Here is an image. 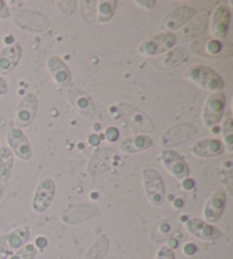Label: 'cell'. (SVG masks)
<instances>
[{"mask_svg":"<svg viewBox=\"0 0 233 259\" xmlns=\"http://www.w3.org/2000/svg\"><path fill=\"white\" fill-rule=\"evenodd\" d=\"M30 239V229L21 227L10 233L0 235V254H8L24 247Z\"/></svg>","mask_w":233,"mask_h":259,"instance_id":"cell-9","label":"cell"},{"mask_svg":"<svg viewBox=\"0 0 233 259\" xmlns=\"http://www.w3.org/2000/svg\"><path fill=\"white\" fill-rule=\"evenodd\" d=\"M38 112V98L32 93L22 98L16 113V123L20 127H28L34 121Z\"/></svg>","mask_w":233,"mask_h":259,"instance_id":"cell-13","label":"cell"},{"mask_svg":"<svg viewBox=\"0 0 233 259\" xmlns=\"http://www.w3.org/2000/svg\"><path fill=\"white\" fill-rule=\"evenodd\" d=\"M7 142L10 149L17 158L22 160H29L32 157L33 150L28 137L19 128H12L7 134Z\"/></svg>","mask_w":233,"mask_h":259,"instance_id":"cell-12","label":"cell"},{"mask_svg":"<svg viewBox=\"0 0 233 259\" xmlns=\"http://www.w3.org/2000/svg\"><path fill=\"white\" fill-rule=\"evenodd\" d=\"M38 256V250L37 247L34 244L28 243L25 244L24 247H22L21 249L17 250L15 254L10 259H35Z\"/></svg>","mask_w":233,"mask_h":259,"instance_id":"cell-30","label":"cell"},{"mask_svg":"<svg viewBox=\"0 0 233 259\" xmlns=\"http://www.w3.org/2000/svg\"><path fill=\"white\" fill-rule=\"evenodd\" d=\"M56 194V184L51 178H44L40 183L33 198V209L37 212H44L50 207Z\"/></svg>","mask_w":233,"mask_h":259,"instance_id":"cell-11","label":"cell"},{"mask_svg":"<svg viewBox=\"0 0 233 259\" xmlns=\"http://www.w3.org/2000/svg\"><path fill=\"white\" fill-rule=\"evenodd\" d=\"M188 60V51L185 47H179L168 52L163 57L156 61V66L159 70L169 71L179 68Z\"/></svg>","mask_w":233,"mask_h":259,"instance_id":"cell-21","label":"cell"},{"mask_svg":"<svg viewBox=\"0 0 233 259\" xmlns=\"http://www.w3.org/2000/svg\"><path fill=\"white\" fill-rule=\"evenodd\" d=\"M195 49V53H198L204 56H209V57H218L221 56L223 53H225V45H224L221 40L218 39H213V38H206L198 40V41H195L192 44L191 47Z\"/></svg>","mask_w":233,"mask_h":259,"instance_id":"cell-23","label":"cell"},{"mask_svg":"<svg viewBox=\"0 0 233 259\" xmlns=\"http://www.w3.org/2000/svg\"><path fill=\"white\" fill-rule=\"evenodd\" d=\"M224 109H225V95H224V93L218 92L210 95L203 111V121L205 126H216L223 117Z\"/></svg>","mask_w":233,"mask_h":259,"instance_id":"cell-8","label":"cell"},{"mask_svg":"<svg viewBox=\"0 0 233 259\" xmlns=\"http://www.w3.org/2000/svg\"><path fill=\"white\" fill-rule=\"evenodd\" d=\"M206 29H207V16H199L191 21L185 29L181 31V38L183 41L187 40H191L199 34L204 33Z\"/></svg>","mask_w":233,"mask_h":259,"instance_id":"cell-26","label":"cell"},{"mask_svg":"<svg viewBox=\"0 0 233 259\" xmlns=\"http://www.w3.org/2000/svg\"><path fill=\"white\" fill-rule=\"evenodd\" d=\"M156 259H176V253L168 247H162L157 252Z\"/></svg>","mask_w":233,"mask_h":259,"instance_id":"cell-32","label":"cell"},{"mask_svg":"<svg viewBox=\"0 0 233 259\" xmlns=\"http://www.w3.org/2000/svg\"><path fill=\"white\" fill-rule=\"evenodd\" d=\"M48 70L53 80L61 86H67L71 81V71L64 61L58 56H52L48 61Z\"/></svg>","mask_w":233,"mask_h":259,"instance_id":"cell-22","label":"cell"},{"mask_svg":"<svg viewBox=\"0 0 233 259\" xmlns=\"http://www.w3.org/2000/svg\"><path fill=\"white\" fill-rule=\"evenodd\" d=\"M196 15V11L190 6H179L168 13L167 16L163 21V28L168 31L178 30L179 28L185 25L188 22L194 19Z\"/></svg>","mask_w":233,"mask_h":259,"instance_id":"cell-15","label":"cell"},{"mask_svg":"<svg viewBox=\"0 0 233 259\" xmlns=\"http://www.w3.org/2000/svg\"><path fill=\"white\" fill-rule=\"evenodd\" d=\"M142 175L146 194L150 204L160 207L165 200V184L162 176L157 170L151 168L143 169Z\"/></svg>","mask_w":233,"mask_h":259,"instance_id":"cell-5","label":"cell"},{"mask_svg":"<svg viewBox=\"0 0 233 259\" xmlns=\"http://www.w3.org/2000/svg\"><path fill=\"white\" fill-rule=\"evenodd\" d=\"M154 146V141L148 135H136L129 137L121 144L122 151L127 153H139Z\"/></svg>","mask_w":233,"mask_h":259,"instance_id":"cell-24","label":"cell"},{"mask_svg":"<svg viewBox=\"0 0 233 259\" xmlns=\"http://www.w3.org/2000/svg\"><path fill=\"white\" fill-rule=\"evenodd\" d=\"M22 47L20 44H12L0 52V75L11 73L20 63L22 57Z\"/></svg>","mask_w":233,"mask_h":259,"instance_id":"cell-17","label":"cell"},{"mask_svg":"<svg viewBox=\"0 0 233 259\" xmlns=\"http://www.w3.org/2000/svg\"><path fill=\"white\" fill-rule=\"evenodd\" d=\"M186 78L194 82L197 86L206 89V91L218 93L225 86L224 80L222 79L216 71L212 68L201 64L191 65L186 72Z\"/></svg>","mask_w":233,"mask_h":259,"instance_id":"cell-1","label":"cell"},{"mask_svg":"<svg viewBox=\"0 0 233 259\" xmlns=\"http://www.w3.org/2000/svg\"><path fill=\"white\" fill-rule=\"evenodd\" d=\"M231 22V12L226 6L221 5L214 11L212 19V31L215 37L222 39L227 34Z\"/></svg>","mask_w":233,"mask_h":259,"instance_id":"cell-20","label":"cell"},{"mask_svg":"<svg viewBox=\"0 0 233 259\" xmlns=\"http://www.w3.org/2000/svg\"><path fill=\"white\" fill-rule=\"evenodd\" d=\"M136 4L140 5V7L147 8V10H151V8L155 7L156 2L155 0H148V2H146V0H142V2H140V0H137Z\"/></svg>","mask_w":233,"mask_h":259,"instance_id":"cell-35","label":"cell"},{"mask_svg":"<svg viewBox=\"0 0 233 259\" xmlns=\"http://www.w3.org/2000/svg\"><path fill=\"white\" fill-rule=\"evenodd\" d=\"M13 167H14V154L8 146H2L0 147V183L10 180Z\"/></svg>","mask_w":233,"mask_h":259,"instance_id":"cell-25","label":"cell"},{"mask_svg":"<svg viewBox=\"0 0 233 259\" xmlns=\"http://www.w3.org/2000/svg\"><path fill=\"white\" fill-rule=\"evenodd\" d=\"M13 19L21 29L30 32H43L50 26V21L46 15L32 10H16Z\"/></svg>","mask_w":233,"mask_h":259,"instance_id":"cell-2","label":"cell"},{"mask_svg":"<svg viewBox=\"0 0 233 259\" xmlns=\"http://www.w3.org/2000/svg\"><path fill=\"white\" fill-rule=\"evenodd\" d=\"M7 92H8V84L6 82V80L0 75V96L6 95Z\"/></svg>","mask_w":233,"mask_h":259,"instance_id":"cell-36","label":"cell"},{"mask_svg":"<svg viewBox=\"0 0 233 259\" xmlns=\"http://www.w3.org/2000/svg\"><path fill=\"white\" fill-rule=\"evenodd\" d=\"M197 129L191 123H180L172 127L160 138V144L165 147H177L186 144L196 136Z\"/></svg>","mask_w":233,"mask_h":259,"instance_id":"cell-7","label":"cell"},{"mask_svg":"<svg viewBox=\"0 0 233 259\" xmlns=\"http://www.w3.org/2000/svg\"><path fill=\"white\" fill-rule=\"evenodd\" d=\"M160 159H162L164 167L166 168L168 172L172 174L177 180H186L189 176L190 169L187 162L185 161L180 154L177 153L176 151L165 149L162 151L160 154Z\"/></svg>","mask_w":233,"mask_h":259,"instance_id":"cell-10","label":"cell"},{"mask_svg":"<svg viewBox=\"0 0 233 259\" xmlns=\"http://www.w3.org/2000/svg\"><path fill=\"white\" fill-rule=\"evenodd\" d=\"M226 203V194L222 190H218L212 194L204 209V216L208 223L217 222L222 217Z\"/></svg>","mask_w":233,"mask_h":259,"instance_id":"cell-18","label":"cell"},{"mask_svg":"<svg viewBox=\"0 0 233 259\" xmlns=\"http://www.w3.org/2000/svg\"><path fill=\"white\" fill-rule=\"evenodd\" d=\"M89 142H90V144L91 145H98L100 143V140H99V137H98L97 135H91L90 137H89Z\"/></svg>","mask_w":233,"mask_h":259,"instance_id":"cell-39","label":"cell"},{"mask_svg":"<svg viewBox=\"0 0 233 259\" xmlns=\"http://www.w3.org/2000/svg\"><path fill=\"white\" fill-rule=\"evenodd\" d=\"M35 244H37V247H39L40 249H42L47 245V240L46 238H43V236H39V238L35 240Z\"/></svg>","mask_w":233,"mask_h":259,"instance_id":"cell-37","label":"cell"},{"mask_svg":"<svg viewBox=\"0 0 233 259\" xmlns=\"http://www.w3.org/2000/svg\"><path fill=\"white\" fill-rule=\"evenodd\" d=\"M183 187H185L186 190H191L192 187H194V181L189 180V178H188V180H186L185 182H183Z\"/></svg>","mask_w":233,"mask_h":259,"instance_id":"cell-40","label":"cell"},{"mask_svg":"<svg viewBox=\"0 0 233 259\" xmlns=\"http://www.w3.org/2000/svg\"><path fill=\"white\" fill-rule=\"evenodd\" d=\"M178 41V37L172 32H163L146 39L140 46L139 52L146 56H157L172 49Z\"/></svg>","mask_w":233,"mask_h":259,"instance_id":"cell-4","label":"cell"},{"mask_svg":"<svg viewBox=\"0 0 233 259\" xmlns=\"http://www.w3.org/2000/svg\"><path fill=\"white\" fill-rule=\"evenodd\" d=\"M187 230L191 235L195 238H198L200 240L206 241H213L217 240L222 236V232L216 227L208 224L204 221L199 220V218H191L187 222Z\"/></svg>","mask_w":233,"mask_h":259,"instance_id":"cell-16","label":"cell"},{"mask_svg":"<svg viewBox=\"0 0 233 259\" xmlns=\"http://www.w3.org/2000/svg\"><path fill=\"white\" fill-rule=\"evenodd\" d=\"M11 16V12L10 8H8L7 4L3 0H0V20H5L8 19Z\"/></svg>","mask_w":233,"mask_h":259,"instance_id":"cell-34","label":"cell"},{"mask_svg":"<svg viewBox=\"0 0 233 259\" xmlns=\"http://www.w3.org/2000/svg\"><path fill=\"white\" fill-rule=\"evenodd\" d=\"M69 98L79 113L84 118L91 119L96 114V106L92 98L80 88H72L69 91Z\"/></svg>","mask_w":233,"mask_h":259,"instance_id":"cell-14","label":"cell"},{"mask_svg":"<svg viewBox=\"0 0 233 259\" xmlns=\"http://www.w3.org/2000/svg\"><path fill=\"white\" fill-rule=\"evenodd\" d=\"M98 5V21L99 22H108L114 16L116 11L118 2H99Z\"/></svg>","mask_w":233,"mask_h":259,"instance_id":"cell-28","label":"cell"},{"mask_svg":"<svg viewBox=\"0 0 233 259\" xmlns=\"http://www.w3.org/2000/svg\"><path fill=\"white\" fill-rule=\"evenodd\" d=\"M223 138L224 144L228 152L233 151V121L231 117H226L223 123Z\"/></svg>","mask_w":233,"mask_h":259,"instance_id":"cell-29","label":"cell"},{"mask_svg":"<svg viewBox=\"0 0 233 259\" xmlns=\"http://www.w3.org/2000/svg\"><path fill=\"white\" fill-rule=\"evenodd\" d=\"M81 5H83V7L88 8V12L82 13L83 19L87 16V14H89L86 22H87V23H89V24L93 23V22H95V19H96L97 6H95V5H97V2H81Z\"/></svg>","mask_w":233,"mask_h":259,"instance_id":"cell-31","label":"cell"},{"mask_svg":"<svg viewBox=\"0 0 233 259\" xmlns=\"http://www.w3.org/2000/svg\"><path fill=\"white\" fill-rule=\"evenodd\" d=\"M192 154L198 158H214L224 152V145L218 140H200L191 147Z\"/></svg>","mask_w":233,"mask_h":259,"instance_id":"cell-19","label":"cell"},{"mask_svg":"<svg viewBox=\"0 0 233 259\" xmlns=\"http://www.w3.org/2000/svg\"><path fill=\"white\" fill-rule=\"evenodd\" d=\"M196 250H197V248L195 247L194 244H187L186 247H185V252L187 253V254H194L195 252H196Z\"/></svg>","mask_w":233,"mask_h":259,"instance_id":"cell-38","label":"cell"},{"mask_svg":"<svg viewBox=\"0 0 233 259\" xmlns=\"http://www.w3.org/2000/svg\"><path fill=\"white\" fill-rule=\"evenodd\" d=\"M101 215L100 209L98 205L93 203H76L71 204L63 212L62 221L65 224L76 225L82 224V223L89 222Z\"/></svg>","mask_w":233,"mask_h":259,"instance_id":"cell-3","label":"cell"},{"mask_svg":"<svg viewBox=\"0 0 233 259\" xmlns=\"http://www.w3.org/2000/svg\"><path fill=\"white\" fill-rule=\"evenodd\" d=\"M5 193H6L5 186H4L2 183H0V201H2L4 196H5Z\"/></svg>","mask_w":233,"mask_h":259,"instance_id":"cell-41","label":"cell"},{"mask_svg":"<svg viewBox=\"0 0 233 259\" xmlns=\"http://www.w3.org/2000/svg\"><path fill=\"white\" fill-rule=\"evenodd\" d=\"M120 113L122 114L123 119L128 122L130 127H132L136 131L140 133L149 134L154 132V123H152L149 117L139 110L136 106L129 104H120L119 105Z\"/></svg>","mask_w":233,"mask_h":259,"instance_id":"cell-6","label":"cell"},{"mask_svg":"<svg viewBox=\"0 0 233 259\" xmlns=\"http://www.w3.org/2000/svg\"><path fill=\"white\" fill-rule=\"evenodd\" d=\"M109 250V240L106 234L100 235L87 252L86 259H104Z\"/></svg>","mask_w":233,"mask_h":259,"instance_id":"cell-27","label":"cell"},{"mask_svg":"<svg viewBox=\"0 0 233 259\" xmlns=\"http://www.w3.org/2000/svg\"><path fill=\"white\" fill-rule=\"evenodd\" d=\"M119 136H120V133L118 131V128L115 127H108L105 131V137L106 140L108 142H115L119 140Z\"/></svg>","mask_w":233,"mask_h":259,"instance_id":"cell-33","label":"cell"}]
</instances>
